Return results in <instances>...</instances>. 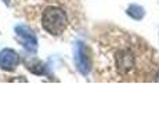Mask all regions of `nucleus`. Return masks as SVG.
I'll list each match as a JSON object with an SVG mask.
<instances>
[{"label":"nucleus","mask_w":159,"mask_h":138,"mask_svg":"<svg viewBox=\"0 0 159 138\" xmlns=\"http://www.w3.org/2000/svg\"><path fill=\"white\" fill-rule=\"evenodd\" d=\"M68 15L61 7L48 6L42 14V26L48 35L61 36L68 28Z\"/></svg>","instance_id":"nucleus-1"},{"label":"nucleus","mask_w":159,"mask_h":138,"mask_svg":"<svg viewBox=\"0 0 159 138\" xmlns=\"http://www.w3.org/2000/svg\"><path fill=\"white\" fill-rule=\"evenodd\" d=\"M75 64H76V69L82 73L83 76H87L89 72L91 70V55L89 51V47L84 43L78 42L75 46Z\"/></svg>","instance_id":"nucleus-2"},{"label":"nucleus","mask_w":159,"mask_h":138,"mask_svg":"<svg viewBox=\"0 0 159 138\" xmlns=\"http://www.w3.org/2000/svg\"><path fill=\"white\" fill-rule=\"evenodd\" d=\"M136 65V58L130 48H120L115 53V66L120 75L126 76L133 70Z\"/></svg>","instance_id":"nucleus-3"},{"label":"nucleus","mask_w":159,"mask_h":138,"mask_svg":"<svg viewBox=\"0 0 159 138\" xmlns=\"http://www.w3.org/2000/svg\"><path fill=\"white\" fill-rule=\"evenodd\" d=\"M20 55L13 48H3L0 51V69L4 72H13L20 65Z\"/></svg>","instance_id":"nucleus-4"},{"label":"nucleus","mask_w":159,"mask_h":138,"mask_svg":"<svg viewBox=\"0 0 159 138\" xmlns=\"http://www.w3.org/2000/svg\"><path fill=\"white\" fill-rule=\"evenodd\" d=\"M15 32H17L18 39L21 40L22 46L29 51H36V47H38V40H36V36L33 33V30L30 28L25 26V25H21L15 28Z\"/></svg>","instance_id":"nucleus-5"},{"label":"nucleus","mask_w":159,"mask_h":138,"mask_svg":"<svg viewBox=\"0 0 159 138\" xmlns=\"http://www.w3.org/2000/svg\"><path fill=\"white\" fill-rule=\"evenodd\" d=\"M26 69L30 70L32 73H35V75H42V73H44V65L42 64V61L36 60V58H33V60L30 61H26Z\"/></svg>","instance_id":"nucleus-6"},{"label":"nucleus","mask_w":159,"mask_h":138,"mask_svg":"<svg viewBox=\"0 0 159 138\" xmlns=\"http://www.w3.org/2000/svg\"><path fill=\"white\" fill-rule=\"evenodd\" d=\"M144 14H145L144 8L139 4H131L130 7L127 8V15H130L133 20H141V18L144 17Z\"/></svg>","instance_id":"nucleus-7"},{"label":"nucleus","mask_w":159,"mask_h":138,"mask_svg":"<svg viewBox=\"0 0 159 138\" xmlns=\"http://www.w3.org/2000/svg\"><path fill=\"white\" fill-rule=\"evenodd\" d=\"M3 2H4V3H6V4H7V6H8V4H10V0H3Z\"/></svg>","instance_id":"nucleus-8"},{"label":"nucleus","mask_w":159,"mask_h":138,"mask_svg":"<svg viewBox=\"0 0 159 138\" xmlns=\"http://www.w3.org/2000/svg\"><path fill=\"white\" fill-rule=\"evenodd\" d=\"M157 78H158V80H159V73H158V75H157Z\"/></svg>","instance_id":"nucleus-9"}]
</instances>
